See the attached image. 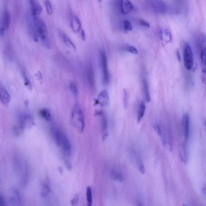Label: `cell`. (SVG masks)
Listing matches in <instances>:
<instances>
[{
  "label": "cell",
  "instance_id": "obj_39",
  "mask_svg": "<svg viewBox=\"0 0 206 206\" xmlns=\"http://www.w3.org/2000/svg\"><path fill=\"white\" fill-rule=\"evenodd\" d=\"M0 206H6L5 198L1 194H0Z\"/></svg>",
  "mask_w": 206,
  "mask_h": 206
},
{
  "label": "cell",
  "instance_id": "obj_26",
  "mask_svg": "<svg viewBox=\"0 0 206 206\" xmlns=\"http://www.w3.org/2000/svg\"><path fill=\"white\" fill-rule=\"evenodd\" d=\"M145 108H146V106H145V103L143 102H141L140 103L139 107L138 113L137 115L138 123H139L143 117L145 112Z\"/></svg>",
  "mask_w": 206,
  "mask_h": 206
},
{
  "label": "cell",
  "instance_id": "obj_6",
  "mask_svg": "<svg viewBox=\"0 0 206 206\" xmlns=\"http://www.w3.org/2000/svg\"><path fill=\"white\" fill-rule=\"evenodd\" d=\"M10 201L12 206H19L22 203L20 193L15 188H12L10 190Z\"/></svg>",
  "mask_w": 206,
  "mask_h": 206
},
{
  "label": "cell",
  "instance_id": "obj_3",
  "mask_svg": "<svg viewBox=\"0 0 206 206\" xmlns=\"http://www.w3.org/2000/svg\"><path fill=\"white\" fill-rule=\"evenodd\" d=\"M72 119L76 127L79 128L80 130L82 132L85 128L84 117L83 112L78 105L75 106L73 109Z\"/></svg>",
  "mask_w": 206,
  "mask_h": 206
},
{
  "label": "cell",
  "instance_id": "obj_9",
  "mask_svg": "<svg viewBox=\"0 0 206 206\" xmlns=\"http://www.w3.org/2000/svg\"><path fill=\"white\" fill-rule=\"evenodd\" d=\"M31 14L34 19L38 18L42 10V8L38 1L31 0L29 1Z\"/></svg>",
  "mask_w": 206,
  "mask_h": 206
},
{
  "label": "cell",
  "instance_id": "obj_15",
  "mask_svg": "<svg viewBox=\"0 0 206 206\" xmlns=\"http://www.w3.org/2000/svg\"><path fill=\"white\" fill-rule=\"evenodd\" d=\"M97 102L98 103H99L102 106H106L108 104L109 95L107 90H103L101 92L98 96Z\"/></svg>",
  "mask_w": 206,
  "mask_h": 206
},
{
  "label": "cell",
  "instance_id": "obj_11",
  "mask_svg": "<svg viewBox=\"0 0 206 206\" xmlns=\"http://www.w3.org/2000/svg\"><path fill=\"white\" fill-rule=\"evenodd\" d=\"M51 131H52L54 138L58 146H61L64 135L63 132L60 131L59 128L55 126H52L51 128Z\"/></svg>",
  "mask_w": 206,
  "mask_h": 206
},
{
  "label": "cell",
  "instance_id": "obj_40",
  "mask_svg": "<svg viewBox=\"0 0 206 206\" xmlns=\"http://www.w3.org/2000/svg\"><path fill=\"white\" fill-rule=\"evenodd\" d=\"M177 57H178V61L180 62L181 60V56L180 54L179 51L178 50H177Z\"/></svg>",
  "mask_w": 206,
  "mask_h": 206
},
{
  "label": "cell",
  "instance_id": "obj_18",
  "mask_svg": "<svg viewBox=\"0 0 206 206\" xmlns=\"http://www.w3.org/2000/svg\"><path fill=\"white\" fill-rule=\"evenodd\" d=\"M161 39L166 43H170L172 42V37L171 31L168 29H164L161 31Z\"/></svg>",
  "mask_w": 206,
  "mask_h": 206
},
{
  "label": "cell",
  "instance_id": "obj_13",
  "mask_svg": "<svg viewBox=\"0 0 206 206\" xmlns=\"http://www.w3.org/2000/svg\"><path fill=\"white\" fill-rule=\"evenodd\" d=\"M134 6L130 1L127 0L120 1V10L123 15H126L133 10Z\"/></svg>",
  "mask_w": 206,
  "mask_h": 206
},
{
  "label": "cell",
  "instance_id": "obj_25",
  "mask_svg": "<svg viewBox=\"0 0 206 206\" xmlns=\"http://www.w3.org/2000/svg\"><path fill=\"white\" fill-rule=\"evenodd\" d=\"M40 114L41 116L46 120L50 121L52 120V117L50 111L48 109H43L40 111Z\"/></svg>",
  "mask_w": 206,
  "mask_h": 206
},
{
  "label": "cell",
  "instance_id": "obj_17",
  "mask_svg": "<svg viewBox=\"0 0 206 206\" xmlns=\"http://www.w3.org/2000/svg\"><path fill=\"white\" fill-rule=\"evenodd\" d=\"M0 100L3 104H8L10 102V97L8 92L4 89L0 90Z\"/></svg>",
  "mask_w": 206,
  "mask_h": 206
},
{
  "label": "cell",
  "instance_id": "obj_32",
  "mask_svg": "<svg viewBox=\"0 0 206 206\" xmlns=\"http://www.w3.org/2000/svg\"><path fill=\"white\" fill-rule=\"evenodd\" d=\"M124 29L126 31H131L132 29V24L129 21L125 20L123 22Z\"/></svg>",
  "mask_w": 206,
  "mask_h": 206
},
{
  "label": "cell",
  "instance_id": "obj_12",
  "mask_svg": "<svg viewBox=\"0 0 206 206\" xmlns=\"http://www.w3.org/2000/svg\"><path fill=\"white\" fill-rule=\"evenodd\" d=\"M186 142L184 140L181 142L179 146V156L181 162L186 164L188 161L187 151H186Z\"/></svg>",
  "mask_w": 206,
  "mask_h": 206
},
{
  "label": "cell",
  "instance_id": "obj_41",
  "mask_svg": "<svg viewBox=\"0 0 206 206\" xmlns=\"http://www.w3.org/2000/svg\"><path fill=\"white\" fill-rule=\"evenodd\" d=\"M81 36H82V38L84 40H85V39H86V35H85V32L83 30H82V31H81Z\"/></svg>",
  "mask_w": 206,
  "mask_h": 206
},
{
  "label": "cell",
  "instance_id": "obj_30",
  "mask_svg": "<svg viewBox=\"0 0 206 206\" xmlns=\"http://www.w3.org/2000/svg\"><path fill=\"white\" fill-rule=\"evenodd\" d=\"M23 77H24L25 86L29 90H31L32 89V84H31V82H30V80L29 79L28 77L26 76L25 73H23Z\"/></svg>",
  "mask_w": 206,
  "mask_h": 206
},
{
  "label": "cell",
  "instance_id": "obj_14",
  "mask_svg": "<svg viewBox=\"0 0 206 206\" xmlns=\"http://www.w3.org/2000/svg\"><path fill=\"white\" fill-rule=\"evenodd\" d=\"M61 145L63 147V149L65 156L67 157H70L71 153V146L69 139L67 137L65 134H64L63 137Z\"/></svg>",
  "mask_w": 206,
  "mask_h": 206
},
{
  "label": "cell",
  "instance_id": "obj_33",
  "mask_svg": "<svg viewBox=\"0 0 206 206\" xmlns=\"http://www.w3.org/2000/svg\"><path fill=\"white\" fill-rule=\"evenodd\" d=\"M123 104L124 108H127L128 104V93L126 90L123 91Z\"/></svg>",
  "mask_w": 206,
  "mask_h": 206
},
{
  "label": "cell",
  "instance_id": "obj_19",
  "mask_svg": "<svg viewBox=\"0 0 206 206\" xmlns=\"http://www.w3.org/2000/svg\"><path fill=\"white\" fill-rule=\"evenodd\" d=\"M143 92L144 98L147 102H150L151 97L149 93V86L146 80L144 79L143 82Z\"/></svg>",
  "mask_w": 206,
  "mask_h": 206
},
{
  "label": "cell",
  "instance_id": "obj_27",
  "mask_svg": "<svg viewBox=\"0 0 206 206\" xmlns=\"http://www.w3.org/2000/svg\"><path fill=\"white\" fill-rule=\"evenodd\" d=\"M86 199L87 206H92L93 202L92 191L90 186H88L87 188Z\"/></svg>",
  "mask_w": 206,
  "mask_h": 206
},
{
  "label": "cell",
  "instance_id": "obj_43",
  "mask_svg": "<svg viewBox=\"0 0 206 206\" xmlns=\"http://www.w3.org/2000/svg\"><path fill=\"white\" fill-rule=\"evenodd\" d=\"M136 206H144V205L141 201H137L136 202Z\"/></svg>",
  "mask_w": 206,
  "mask_h": 206
},
{
  "label": "cell",
  "instance_id": "obj_2",
  "mask_svg": "<svg viewBox=\"0 0 206 206\" xmlns=\"http://www.w3.org/2000/svg\"><path fill=\"white\" fill-rule=\"evenodd\" d=\"M99 56L100 67L103 77V83L105 86H106L109 83L110 79V74L107 67V56L105 52L103 50L99 51Z\"/></svg>",
  "mask_w": 206,
  "mask_h": 206
},
{
  "label": "cell",
  "instance_id": "obj_24",
  "mask_svg": "<svg viewBox=\"0 0 206 206\" xmlns=\"http://www.w3.org/2000/svg\"><path fill=\"white\" fill-rule=\"evenodd\" d=\"M50 187L46 182H43L41 187V195L44 198L47 197L50 193Z\"/></svg>",
  "mask_w": 206,
  "mask_h": 206
},
{
  "label": "cell",
  "instance_id": "obj_29",
  "mask_svg": "<svg viewBox=\"0 0 206 206\" xmlns=\"http://www.w3.org/2000/svg\"><path fill=\"white\" fill-rule=\"evenodd\" d=\"M70 87L71 91L73 93V95L75 97L77 96L78 95V90L77 85L74 82H71L70 83Z\"/></svg>",
  "mask_w": 206,
  "mask_h": 206
},
{
  "label": "cell",
  "instance_id": "obj_36",
  "mask_svg": "<svg viewBox=\"0 0 206 206\" xmlns=\"http://www.w3.org/2000/svg\"><path fill=\"white\" fill-rule=\"evenodd\" d=\"M79 197L78 195H76L71 200V204L73 206H76L78 204Z\"/></svg>",
  "mask_w": 206,
  "mask_h": 206
},
{
  "label": "cell",
  "instance_id": "obj_7",
  "mask_svg": "<svg viewBox=\"0 0 206 206\" xmlns=\"http://www.w3.org/2000/svg\"><path fill=\"white\" fill-rule=\"evenodd\" d=\"M149 2H150L152 8L157 14H164L167 10L166 4L162 1H151Z\"/></svg>",
  "mask_w": 206,
  "mask_h": 206
},
{
  "label": "cell",
  "instance_id": "obj_8",
  "mask_svg": "<svg viewBox=\"0 0 206 206\" xmlns=\"http://www.w3.org/2000/svg\"><path fill=\"white\" fill-rule=\"evenodd\" d=\"M190 116L188 114H186L183 116L182 120L184 139L183 140L187 142L190 135Z\"/></svg>",
  "mask_w": 206,
  "mask_h": 206
},
{
  "label": "cell",
  "instance_id": "obj_10",
  "mask_svg": "<svg viewBox=\"0 0 206 206\" xmlns=\"http://www.w3.org/2000/svg\"><path fill=\"white\" fill-rule=\"evenodd\" d=\"M87 79L91 88L94 90L95 88V75L92 67L91 64L87 66L86 71Z\"/></svg>",
  "mask_w": 206,
  "mask_h": 206
},
{
  "label": "cell",
  "instance_id": "obj_5",
  "mask_svg": "<svg viewBox=\"0 0 206 206\" xmlns=\"http://www.w3.org/2000/svg\"><path fill=\"white\" fill-rule=\"evenodd\" d=\"M19 126L22 128H25L32 126L34 124V119L31 115L22 113L19 115Z\"/></svg>",
  "mask_w": 206,
  "mask_h": 206
},
{
  "label": "cell",
  "instance_id": "obj_38",
  "mask_svg": "<svg viewBox=\"0 0 206 206\" xmlns=\"http://www.w3.org/2000/svg\"><path fill=\"white\" fill-rule=\"evenodd\" d=\"M139 23L141 25L144 26V27H147V28H149L150 27V24L147 21L143 20V19H140Z\"/></svg>",
  "mask_w": 206,
  "mask_h": 206
},
{
  "label": "cell",
  "instance_id": "obj_42",
  "mask_svg": "<svg viewBox=\"0 0 206 206\" xmlns=\"http://www.w3.org/2000/svg\"><path fill=\"white\" fill-rule=\"evenodd\" d=\"M5 30V29L3 27L1 28V29H0V35H2V36L3 35Z\"/></svg>",
  "mask_w": 206,
  "mask_h": 206
},
{
  "label": "cell",
  "instance_id": "obj_31",
  "mask_svg": "<svg viewBox=\"0 0 206 206\" xmlns=\"http://www.w3.org/2000/svg\"><path fill=\"white\" fill-rule=\"evenodd\" d=\"M45 3L46 10L47 13H48V14L49 15H52V13H53V10L50 1H46Z\"/></svg>",
  "mask_w": 206,
  "mask_h": 206
},
{
  "label": "cell",
  "instance_id": "obj_44",
  "mask_svg": "<svg viewBox=\"0 0 206 206\" xmlns=\"http://www.w3.org/2000/svg\"><path fill=\"white\" fill-rule=\"evenodd\" d=\"M183 206H186L184 205H183Z\"/></svg>",
  "mask_w": 206,
  "mask_h": 206
},
{
  "label": "cell",
  "instance_id": "obj_20",
  "mask_svg": "<svg viewBox=\"0 0 206 206\" xmlns=\"http://www.w3.org/2000/svg\"><path fill=\"white\" fill-rule=\"evenodd\" d=\"M101 118V128L103 137H106L107 136V118L104 114L102 113Z\"/></svg>",
  "mask_w": 206,
  "mask_h": 206
},
{
  "label": "cell",
  "instance_id": "obj_1",
  "mask_svg": "<svg viewBox=\"0 0 206 206\" xmlns=\"http://www.w3.org/2000/svg\"><path fill=\"white\" fill-rule=\"evenodd\" d=\"M34 19V24L38 36L40 38L44 46L50 49V44L46 26L44 22L38 18Z\"/></svg>",
  "mask_w": 206,
  "mask_h": 206
},
{
  "label": "cell",
  "instance_id": "obj_35",
  "mask_svg": "<svg viewBox=\"0 0 206 206\" xmlns=\"http://www.w3.org/2000/svg\"><path fill=\"white\" fill-rule=\"evenodd\" d=\"M127 50L128 52H131V53L134 54L135 55L137 54L138 53L137 50L135 47L132 46H129L127 47Z\"/></svg>",
  "mask_w": 206,
  "mask_h": 206
},
{
  "label": "cell",
  "instance_id": "obj_16",
  "mask_svg": "<svg viewBox=\"0 0 206 206\" xmlns=\"http://www.w3.org/2000/svg\"><path fill=\"white\" fill-rule=\"evenodd\" d=\"M71 27L75 33H79L81 31V25L80 21L76 16H73L71 19Z\"/></svg>",
  "mask_w": 206,
  "mask_h": 206
},
{
  "label": "cell",
  "instance_id": "obj_21",
  "mask_svg": "<svg viewBox=\"0 0 206 206\" xmlns=\"http://www.w3.org/2000/svg\"><path fill=\"white\" fill-rule=\"evenodd\" d=\"M11 17L10 12L7 10L5 11L3 17V28L5 30H7L9 28L10 25Z\"/></svg>",
  "mask_w": 206,
  "mask_h": 206
},
{
  "label": "cell",
  "instance_id": "obj_37",
  "mask_svg": "<svg viewBox=\"0 0 206 206\" xmlns=\"http://www.w3.org/2000/svg\"><path fill=\"white\" fill-rule=\"evenodd\" d=\"M35 77H36L37 79L41 83H42L43 81V77L41 72L38 71L35 74Z\"/></svg>",
  "mask_w": 206,
  "mask_h": 206
},
{
  "label": "cell",
  "instance_id": "obj_34",
  "mask_svg": "<svg viewBox=\"0 0 206 206\" xmlns=\"http://www.w3.org/2000/svg\"><path fill=\"white\" fill-rule=\"evenodd\" d=\"M154 130L158 136L161 137L163 134V131L161 126L159 124H156L154 127Z\"/></svg>",
  "mask_w": 206,
  "mask_h": 206
},
{
  "label": "cell",
  "instance_id": "obj_28",
  "mask_svg": "<svg viewBox=\"0 0 206 206\" xmlns=\"http://www.w3.org/2000/svg\"><path fill=\"white\" fill-rule=\"evenodd\" d=\"M206 37L204 34H202L199 35V45L200 49H206Z\"/></svg>",
  "mask_w": 206,
  "mask_h": 206
},
{
  "label": "cell",
  "instance_id": "obj_22",
  "mask_svg": "<svg viewBox=\"0 0 206 206\" xmlns=\"http://www.w3.org/2000/svg\"><path fill=\"white\" fill-rule=\"evenodd\" d=\"M111 176L114 180L120 182H123L124 180V177L122 173L116 170H114L111 171Z\"/></svg>",
  "mask_w": 206,
  "mask_h": 206
},
{
  "label": "cell",
  "instance_id": "obj_4",
  "mask_svg": "<svg viewBox=\"0 0 206 206\" xmlns=\"http://www.w3.org/2000/svg\"><path fill=\"white\" fill-rule=\"evenodd\" d=\"M184 59L186 69L188 70H191L194 64V56L191 46L188 43H186L184 47Z\"/></svg>",
  "mask_w": 206,
  "mask_h": 206
},
{
  "label": "cell",
  "instance_id": "obj_23",
  "mask_svg": "<svg viewBox=\"0 0 206 206\" xmlns=\"http://www.w3.org/2000/svg\"><path fill=\"white\" fill-rule=\"evenodd\" d=\"M62 38L64 43L67 47L73 50H75L76 49L75 45L73 44V42L71 40L67 35L65 34H63Z\"/></svg>",
  "mask_w": 206,
  "mask_h": 206
}]
</instances>
